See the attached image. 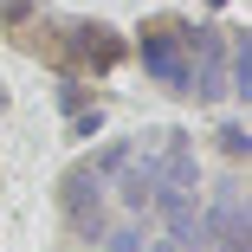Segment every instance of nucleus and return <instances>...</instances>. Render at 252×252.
<instances>
[{"instance_id":"1","label":"nucleus","mask_w":252,"mask_h":252,"mask_svg":"<svg viewBox=\"0 0 252 252\" xmlns=\"http://www.w3.org/2000/svg\"><path fill=\"white\" fill-rule=\"evenodd\" d=\"M200 233L214 252H252V214L239 200V181H214V207H200Z\"/></svg>"},{"instance_id":"2","label":"nucleus","mask_w":252,"mask_h":252,"mask_svg":"<svg viewBox=\"0 0 252 252\" xmlns=\"http://www.w3.org/2000/svg\"><path fill=\"white\" fill-rule=\"evenodd\" d=\"M194 52H188V32L181 26H149L142 32V71L156 78L162 91H188L194 84Z\"/></svg>"},{"instance_id":"3","label":"nucleus","mask_w":252,"mask_h":252,"mask_svg":"<svg viewBox=\"0 0 252 252\" xmlns=\"http://www.w3.org/2000/svg\"><path fill=\"white\" fill-rule=\"evenodd\" d=\"M59 207H65V220L97 246V239H104V175L71 168V175H65V188H59Z\"/></svg>"},{"instance_id":"4","label":"nucleus","mask_w":252,"mask_h":252,"mask_svg":"<svg viewBox=\"0 0 252 252\" xmlns=\"http://www.w3.org/2000/svg\"><path fill=\"white\" fill-rule=\"evenodd\" d=\"M78 59H91L97 71H110V65L123 59V39H117L110 26H78Z\"/></svg>"},{"instance_id":"5","label":"nucleus","mask_w":252,"mask_h":252,"mask_svg":"<svg viewBox=\"0 0 252 252\" xmlns=\"http://www.w3.org/2000/svg\"><path fill=\"white\" fill-rule=\"evenodd\" d=\"M97 252H149V239H142V226H104Z\"/></svg>"},{"instance_id":"6","label":"nucleus","mask_w":252,"mask_h":252,"mask_svg":"<svg viewBox=\"0 0 252 252\" xmlns=\"http://www.w3.org/2000/svg\"><path fill=\"white\" fill-rule=\"evenodd\" d=\"M129 156H136L129 142H104V149H97V162H91V175H117V168H123Z\"/></svg>"},{"instance_id":"7","label":"nucleus","mask_w":252,"mask_h":252,"mask_svg":"<svg viewBox=\"0 0 252 252\" xmlns=\"http://www.w3.org/2000/svg\"><path fill=\"white\" fill-rule=\"evenodd\" d=\"M220 149H226V156L239 162L246 149H252V136H246V123H220Z\"/></svg>"},{"instance_id":"8","label":"nucleus","mask_w":252,"mask_h":252,"mask_svg":"<svg viewBox=\"0 0 252 252\" xmlns=\"http://www.w3.org/2000/svg\"><path fill=\"white\" fill-rule=\"evenodd\" d=\"M26 7H32V0H0V20H20Z\"/></svg>"}]
</instances>
